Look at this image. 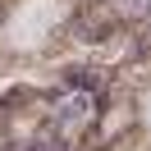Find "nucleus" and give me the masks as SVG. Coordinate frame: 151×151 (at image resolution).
Returning <instances> with one entry per match:
<instances>
[{
  "label": "nucleus",
  "mask_w": 151,
  "mask_h": 151,
  "mask_svg": "<svg viewBox=\"0 0 151 151\" xmlns=\"http://www.w3.org/2000/svg\"><path fill=\"white\" fill-rule=\"evenodd\" d=\"M87 114H92V96L87 92H69L64 101H60V124H64V128H78Z\"/></svg>",
  "instance_id": "nucleus-1"
}]
</instances>
